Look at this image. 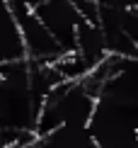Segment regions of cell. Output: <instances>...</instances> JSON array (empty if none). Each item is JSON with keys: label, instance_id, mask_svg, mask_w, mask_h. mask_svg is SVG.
<instances>
[{"label": "cell", "instance_id": "6da1fadb", "mask_svg": "<svg viewBox=\"0 0 138 148\" xmlns=\"http://www.w3.org/2000/svg\"><path fill=\"white\" fill-rule=\"evenodd\" d=\"M87 129L97 148H136V58L99 88Z\"/></svg>", "mask_w": 138, "mask_h": 148}, {"label": "cell", "instance_id": "7a4b0ae2", "mask_svg": "<svg viewBox=\"0 0 138 148\" xmlns=\"http://www.w3.org/2000/svg\"><path fill=\"white\" fill-rule=\"evenodd\" d=\"M32 12L44 24V29L53 36L61 51L63 53L75 51V34H78L83 17L78 15L73 0H41L39 5L32 8Z\"/></svg>", "mask_w": 138, "mask_h": 148}, {"label": "cell", "instance_id": "3957f363", "mask_svg": "<svg viewBox=\"0 0 138 148\" xmlns=\"http://www.w3.org/2000/svg\"><path fill=\"white\" fill-rule=\"evenodd\" d=\"M32 148H97L87 126H58L36 136Z\"/></svg>", "mask_w": 138, "mask_h": 148}, {"label": "cell", "instance_id": "277c9868", "mask_svg": "<svg viewBox=\"0 0 138 148\" xmlns=\"http://www.w3.org/2000/svg\"><path fill=\"white\" fill-rule=\"evenodd\" d=\"M12 61H24V49L8 0H0V66Z\"/></svg>", "mask_w": 138, "mask_h": 148}, {"label": "cell", "instance_id": "5b68a950", "mask_svg": "<svg viewBox=\"0 0 138 148\" xmlns=\"http://www.w3.org/2000/svg\"><path fill=\"white\" fill-rule=\"evenodd\" d=\"M97 8H109V10H128L136 8V0H95Z\"/></svg>", "mask_w": 138, "mask_h": 148}]
</instances>
